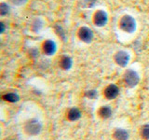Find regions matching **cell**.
<instances>
[{"label":"cell","instance_id":"13","mask_svg":"<svg viewBox=\"0 0 149 140\" xmlns=\"http://www.w3.org/2000/svg\"><path fill=\"white\" fill-rule=\"evenodd\" d=\"M99 115L101 118L102 119H108L110 118V116L112 115V109L111 107L108 106H102L99 110Z\"/></svg>","mask_w":149,"mask_h":140},{"label":"cell","instance_id":"12","mask_svg":"<svg viewBox=\"0 0 149 140\" xmlns=\"http://www.w3.org/2000/svg\"><path fill=\"white\" fill-rule=\"evenodd\" d=\"M2 98L7 102L9 103H16L20 100V96H19L16 92H8L6 94H4Z\"/></svg>","mask_w":149,"mask_h":140},{"label":"cell","instance_id":"10","mask_svg":"<svg viewBox=\"0 0 149 140\" xmlns=\"http://www.w3.org/2000/svg\"><path fill=\"white\" fill-rule=\"evenodd\" d=\"M60 65L63 69L69 70V69H71V67L73 66V60L67 55L63 56L60 60Z\"/></svg>","mask_w":149,"mask_h":140},{"label":"cell","instance_id":"14","mask_svg":"<svg viewBox=\"0 0 149 140\" xmlns=\"http://www.w3.org/2000/svg\"><path fill=\"white\" fill-rule=\"evenodd\" d=\"M42 27H43V22L40 19H36L32 24V30L34 32H38Z\"/></svg>","mask_w":149,"mask_h":140},{"label":"cell","instance_id":"4","mask_svg":"<svg viewBox=\"0 0 149 140\" xmlns=\"http://www.w3.org/2000/svg\"><path fill=\"white\" fill-rule=\"evenodd\" d=\"M77 36L79 39L81 41L85 42V43H91L93 39V32L91 28L87 26H82L79 28L77 32Z\"/></svg>","mask_w":149,"mask_h":140},{"label":"cell","instance_id":"5","mask_svg":"<svg viewBox=\"0 0 149 140\" xmlns=\"http://www.w3.org/2000/svg\"><path fill=\"white\" fill-rule=\"evenodd\" d=\"M107 22H108V16H107V13L104 10H102V9L97 10L93 15V22L97 26H104Z\"/></svg>","mask_w":149,"mask_h":140},{"label":"cell","instance_id":"18","mask_svg":"<svg viewBox=\"0 0 149 140\" xmlns=\"http://www.w3.org/2000/svg\"><path fill=\"white\" fill-rule=\"evenodd\" d=\"M11 2L16 6H22V5H24L27 2V0H11Z\"/></svg>","mask_w":149,"mask_h":140},{"label":"cell","instance_id":"19","mask_svg":"<svg viewBox=\"0 0 149 140\" xmlns=\"http://www.w3.org/2000/svg\"><path fill=\"white\" fill-rule=\"evenodd\" d=\"M85 2L88 3V5L90 7H91V6H93V5H94V3L96 2V0H85Z\"/></svg>","mask_w":149,"mask_h":140},{"label":"cell","instance_id":"9","mask_svg":"<svg viewBox=\"0 0 149 140\" xmlns=\"http://www.w3.org/2000/svg\"><path fill=\"white\" fill-rule=\"evenodd\" d=\"M80 117H81V112L77 107H72L67 112V118L71 121H76L78 119H80Z\"/></svg>","mask_w":149,"mask_h":140},{"label":"cell","instance_id":"17","mask_svg":"<svg viewBox=\"0 0 149 140\" xmlns=\"http://www.w3.org/2000/svg\"><path fill=\"white\" fill-rule=\"evenodd\" d=\"M86 96L88 98H90V99H95L98 96V93L95 90H91V91L86 92Z\"/></svg>","mask_w":149,"mask_h":140},{"label":"cell","instance_id":"7","mask_svg":"<svg viewBox=\"0 0 149 140\" xmlns=\"http://www.w3.org/2000/svg\"><path fill=\"white\" fill-rule=\"evenodd\" d=\"M42 50H43V52L46 55L51 56L56 52V50H57V45H56V43L53 40L48 39L44 41L43 44H42Z\"/></svg>","mask_w":149,"mask_h":140},{"label":"cell","instance_id":"11","mask_svg":"<svg viewBox=\"0 0 149 140\" xmlns=\"http://www.w3.org/2000/svg\"><path fill=\"white\" fill-rule=\"evenodd\" d=\"M114 138L116 140H128L129 133L124 129H116L114 133Z\"/></svg>","mask_w":149,"mask_h":140},{"label":"cell","instance_id":"16","mask_svg":"<svg viewBox=\"0 0 149 140\" xmlns=\"http://www.w3.org/2000/svg\"><path fill=\"white\" fill-rule=\"evenodd\" d=\"M141 135L144 139H149V124H144L141 128Z\"/></svg>","mask_w":149,"mask_h":140},{"label":"cell","instance_id":"8","mask_svg":"<svg viewBox=\"0 0 149 140\" xmlns=\"http://www.w3.org/2000/svg\"><path fill=\"white\" fill-rule=\"evenodd\" d=\"M119 93V89L118 87L115 85V84H110L108 85L104 90V95L107 99H115V98L118 95Z\"/></svg>","mask_w":149,"mask_h":140},{"label":"cell","instance_id":"2","mask_svg":"<svg viewBox=\"0 0 149 140\" xmlns=\"http://www.w3.org/2000/svg\"><path fill=\"white\" fill-rule=\"evenodd\" d=\"M42 130V124L39 120L31 119L24 124V131L29 135H37Z\"/></svg>","mask_w":149,"mask_h":140},{"label":"cell","instance_id":"6","mask_svg":"<svg viewBox=\"0 0 149 140\" xmlns=\"http://www.w3.org/2000/svg\"><path fill=\"white\" fill-rule=\"evenodd\" d=\"M114 59L116 64H118L119 66L125 67L130 62V54L125 50H120L115 54Z\"/></svg>","mask_w":149,"mask_h":140},{"label":"cell","instance_id":"20","mask_svg":"<svg viewBox=\"0 0 149 140\" xmlns=\"http://www.w3.org/2000/svg\"><path fill=\"white\" fill-rule=\"evenodd\" d=\"M0 27H1V33H4V31H5V24H4V22H0Z\"/></svg>","mask_w":149,"mask_h":140},{"label":"cell","instance_id":"1","mask_svg":"<svg viewBox=\"0 0 149 140\" xmlns=\"http://www.w3.org/2000/svg\"><path fill=\"white\" fill-rule=\"evenodd\" d=\"M119 27L121 30L128 34H132L136 30V22L130 15H124L119 21Z\"/></svg>","mask_w":149,"mask_h":140},{"label":"cell","instance_id":"3","mask_svg":"<svg viewBox=\"0 0 149 140\" xmlns=\"http://www.w3.org/2000/svg\"><path fill=\"white\" fill-rule=\"evenodd\" d=\"M140 80V77L136 71L132 69H128L124 73V81L126 85L130 88H133L137 85Z\"/></svg>","mask_w":149,"mask_h":140},{"label":"cell","instance_id":"15","mask_svg":"<svg viewBox=\"0 0 149 140\" xmlns=\"http://www.w3.org/2000/svg\"><path fill=\"white\" fill-rule=\"evenodd\" d=\"M9 11H10V8H9L8 5L4 2L1 3V5H0V14H1L2 16H5V15H7V14H8Z\"/></svg>","mask_w":149,"mask_h":140}]
</instances>
